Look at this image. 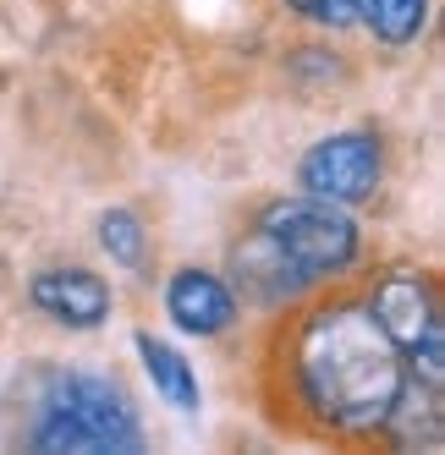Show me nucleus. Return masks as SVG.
<instances>
[{
	"label": "nucleus",
	"instance_id": "obj_1",
	"mask_svg": "<svg viewBox=\"0 0 445 455\" xmlns=\"http://www.w3.org/2000/svg\"><path fill=\"white\" fill-rule=\"evenodd\" d=\"M407 384V363L363 302H320L286 335V389L320 434L374 439Z\"/></svg>",
	"mask_w": 445,
	"mask_h": 455
},
{
	"label": "nucleus",
	"instance_id": "obj_5",
	"mask_svg": "<svg viewBox=\"0 0 445 455\" xmlns=\"http://www.w3.org/2000/svg\"><path fill=\"white\" fill-rule=\"evenodd\" d=\"M363 307L374 313V323L391 335V346L401 356H412L429 340H445V318H440V291H434V275L429 269H385L374 285Z\"/></svg>",
	"mask_w": 445,
	"mask_h": 455
},
{
	"label": "nucleus",
	"instance_id": "obj_2",
	"mask_svg": "<svg viewBox=\"0 0 445 455\" xmlns=\"http://www.w3.org/2000/svg\"><path fill=\"white\" fill-rule=\"evenodd\" d=\"M22 444L39 455H138L143 417L110 373L44 368L34 389Z\"/></svg>",
	"mask_w": 445,
	"mask_h": 455
},
{
	"label": "nucleus",
	"instance_id": "obj_6",
	"mask_svg": "<svg viewBox=\"0 0 445 455\" xmlns=\"http://www.w3.org/2000/svg\"><path fill=\"white\" fill-rule=\"evenodd\" d=\"M28 302L61 330H100L116 307V291L105 285V275H93L83 264H44L28 280Z\"/></svg>",
	"mask_w": 445,
	"mask_h": 455
},
{
	"label": "nucleus",
	"instance_id": "obj_12",
	"mask_svg": "<svg viewBox=\"0 0 445 455\" xmlns=\"http://www.w3.org/2000/svg\"><path fill=\"white\" fill-rule=\"evenodd\" d=\"M358 6V28L379 44H412L429 28V0H352Z\"/></svg>",
	"mask_w": 445,
	"mask_h": 455
},
{
	"label": "nucleus",
	"instance_id": "obj_9",
	"mask_svg": "<svg viewBox=\"0 0 445 455\" xmlns=\"http://www.w3.org/2000/svg\"><path fill=\"white\" fill-rule=\"evenodd\" d=\"M237 280H242L247 297L264 302V307H286V302H297V297H308V291H313L259 231H247V242L237 247Z\"/></svg>",
	"mask_w": 445,
	"mask_h": 455
},
{
	"label": "nucleus",
	"instance_id": "obj_10",
	"mask_svg": "<svg viewBox=\"0 0 445 455\" xmlns=\"http://www.w3.org/2000/svg\"><path fill=\"white\" fill-rule=\"evenodd\" d=\"M385 434L396 450H440L445 439V411H440V384H418V379H407L401 384V395L385 417Z\"/></svg>",
	"mask_w": 445,
	"mask_h": 455
},
{
	"label": "nucleus",
	"instance_id": "obj_7",
	"mask_svg": "<svg viewBox=\"0 0 445 455\" xmlns=\"http://www.w3.org/2000/svg\"><path fill=\"white\" fill-rule=\"evenodd\" d=\"M166 318L182 335L214 340V335H226L242 318V302H237V291H231L226 275H214L204 264H182V269L166 275Z\"/></svg>",
	"mask_w": 445,
	"mask_h": 455
},
{
	"label": "nucleus",
	"instance_id": "obj_11",
	"mask_svg": "<svg viewBox=\"0 0 445 455\" xmlns=\"http://www.w3.org/2000/svg\"><path fill=\"white\" fill-rule=\"evenodd\" d=\"M93 231H100V252L110 258L116 269H126V275L149 269V225H143L138 209L110 204L100 220H93Z\"/></svg>",
	"mask_w": 445,
	"mask_h": 455
},
{
	"label": "nucleus",
	"instance_id": "obj_3",
	"mask_svg": "<svg viewBox=\"0 0 445 455\" xmlns=\"http://www.w3.org/2000/svg\"><path fill=\"white\" fill-rule=\"evenodd\" d=\"M253 231H259L308 285H330L363 258V231H358L352 209L308 198V192L270 198L259 214H253Z\"/></svg>",
	"mask_w": 445,
	"mask_h": 455
},
{
	"label": "nucleus",
	"instance_id": "obj_4",
	"mask_svg": "<svg viewBox=\"0 0 445 455\" xmlns=\"http://www.w3.org/2000/svg\"><path fill=\"white\" fill-rule=\"evenodd\" d=\"M379 181H385V143L368 126H346V132H330L320 143H308L297 159V192L308 198H325L341 209L368 204Z\"/></svg>",
	"mask_w": 445,
	"mask_h": 455
},
{
	"label": "nucleus",
	"instance_id": "obj_13",
	"mask_svg": "<svg viewBox=\"0 0 445 455\" xmlns=\"http://www.w3.org/2000/svg\"><path fill=\"white\" fill-rule=\"evenodd\" d=\"M292 17L325 28V34H346V28H358V6L352 0H280Z\"/></svg>",
	"mask_w": 445,
	"mask_h": 455
},
{
	"label": "nucleus",
	"instance_id": "obj_8",
	"mask_svg": "<svg viewBox=\"0 0 445 455\" xmlns=\"http://www.w3.org/2000/svg\"><path fill=\"white\" fill-rule=\"evenodd\" d=\"M133 351H138V363L154 384V395H160L176 417H198L204 406V384H198V368L182 356V346H171L166 335H154V330H138L133 335Z\"/></svg>",
	"mask_w": 445,
	"mask_h": 455
}]
</instances>
